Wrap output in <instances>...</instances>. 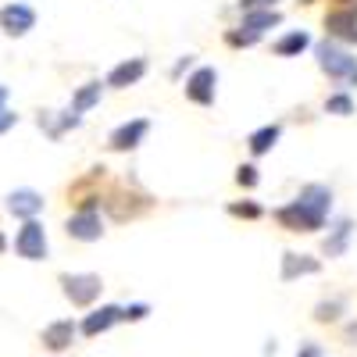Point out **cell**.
Segmentation results:
<instances>
[{
    "instance_id": "obj_32",
    "label": "cell",
    "mask_w": 357,
    "mask_h": 357,
    "mask_svg": "<svg viewBox=\"0 0 357 357\" xmlns=\"http://www.w3.org/2000/svg\"><path fill=\"white\" fill-rule=\"evenodd\" d=\"M347 340H357V321H350V325H347Z\"/></svg>"
},
{
    "instance_id": "obj_8",
    "label": "cell",
    "mask_w": 357,
    "mask_h": 357,
    "mask_svg": "<svg viewBox=\"0 0 357 357\" xmlns=\"http://www.w3.org/2000/svg\"><path fill=\"white\" fill-rule=\"evenodd\" d=\"M68 240L75 243H97L104 240V218H100V207H75L65 222Z\"/></svg>"
},
{
    "instance_id": "obj_27",
    "label": "cell",
    "mask_w": 357,
    "mask_h": 357,
    "mask_svg": "<svg viewBox=\"0 0 357 357\" xmlns=\"http://www.w3.org/2000/svg\"><path fill=\"white\" fill-rule=\"evenodd\" d=\"M146 314H151V304H143V301H136V304H126V307H122V321H143Z\"/></svg>"
},
{
    "instance_id": "obj_25",
    "label": "cell",
    "mask_w": 357,
    "mask_h": 357,
    "mask_svg": "<svg viewBox=\"0 0 357 357\" xmlns=\"http://www.w3.org/2000/svg\"><path fill=\"white\" fill-rule=\"evenodd\" d=\"M343 311H347V301L333 296V301H321V304L314 307V321H318V325H333V321L343 318Z\"/></svg>"
},
{
    "instance_id": "obj_2",
    "label": "cell",
    "mask_w": 357,
    "mask_h": 357,
    "mask_svg": "<svg viewBox=\"0 0 357 357\" xmlns=\"http://www.w3.org/2000/svg\"><path fill=\"white\" fill-rule=\"evenodd\" d=\"M100 207L107 211L111 222H136L143 215H151L158 207V200L151 193H143L139 186H132V183H114L111 190H104Z\"/></svg>"
},
{
    "instance_id": "obj_17",
    "label": "cell",
    "mask_w": 357,
    "mask_h": 357,
    "mask_svg": "<svg viewBox=\"0 0 357 357\" xmlns=\"http://www.w3.org/2000/svg\"><path fill=\"white\" fill-rule=\"evenodd\" d=\"M75 336H79V325L72 318H57V321H50L43 329V347L50 354H61V350H68L75 343Z\"/></svg>"
},
{
    "instance_id": "obj_29",
    "label": "cell",
    "mask_w": 357,
    "mask_h": 357,
    "mask_svg": "<svg viewBox=\"0 0 357 357\" xmlns=\"http://www.w3.org/2000/svg\"><path fill=\"white\" fill-rule=\"evenodd\" d=\"M15 126H18V114L8 111V107H0V136H4L8 129H15Z\"/></svg>"
},
{
    "instance_id": "obj_16",
    "label": "cell",
    "mask_w": 357,
    "mask_h": 357,
    "mask_svg": "<svg viewBox=\"0 0 357 357\" xmlns=\"http://www.w3.org/2000/svg\"><path fill=\"white\" fill-rule=\"evenodd\" d=\"M321 272V261L311 257V254H296V250H286L282 254V264H279V279L282 282H296V279H307V275H318Z\"/></svg>"
},
{
    "instance_id": "obj_34",
    "label": "cell",
    "mask_w": 357,
    "mask_h": 357,
    "mask_svg": "<svg viewBox=\"0 0 357 357\" xmlns=\"http://www.w3.org/2000/svg\"><path fill=\"white\" fill-rule=\"evenodd\" d=\"M4 250H8V236H4V232H0V254H4Z\"/></svg>"
},
{
    "instance_id": "obj_11",
    "label": "cell",
    "mask_w": 357,
    "mask_h": 357,
    "mask_svg": "<svg viewBox=\"0 0 357 357\" xmlns=\"http://www.w3.org/2000/svg\"><path fill=\"white\" fill-rule=\"evenodd\" d=\"M146 136H151V118H129V122L114 126V129L107 132V151H114V154H132Z\"/></svg>"
},
{
    "instance_id": "obj_19",
    "label": "cell",
    "mask_w": 357,
    "mask_h": 357,
    "mask_svg": "<svg viewBox=\"0 0 357 357\" xmlns=\"http://www.w3.org/2000/svg\"><path fill=\"white\" fill-rule=\"evenodd\" d=\"M282 139V126L279 122H268V126H257L250 136H247V151L254 158H264V154H272L275 151V143Z\"/></svg>"
},
{
    "instance_id": "obj_21",
    "label": "cell",
    "mask_w": 357,
    "mask_h": 357,
    "mask_svg": "<svg viewBox=\"0 0 357 357\" xmlns=\"http://www.w3.org/2000/svg\"><path fill=\"white\" fill-rule=\"evenodd\" d=\"M79 126H82V114H79V111H72V107L57 111V114H43V118H40V129H47V136H50V139H61L68 129H79Z\"/></svg>"
},
{
    "instance_id": "obj_24",
    "label": "cell",
    "mask_w": 357,
    "mask_h": 357,
    "mask_svg": "<svg viewBox=\"0 0 357 357\" xmlns=\"http://www.w3.org/2000/svg\"><path fill=\"white\" fill-rule=\"evenodd\" d=\"M225 211H229L232 218H243V222H257V218H264V207H261L257 200H250V197H243V200H229Z\"/></svg>"
},
{
    "instance_id": "obj_12",
    "label": "cell",
    "mask_w": 357,
    "mask_h": 357,
    "mask_svg": "<svg viewBox=\"0 0 357 357\" xmlns=\"http://www.w3.org/2000/svg\"><path fill=\"white\" fill-rule=\"evenodd\" d=\"M0 29L11 36V40H22L36 29V8L22 4V0H11L8 8H0Z\"/></svg>"
},
{
    "instance_id": "obj_30",
    "label": "cell",
    "mask_w": 357,
    "mask_h": 357,
    "mask_svg": "<svg viewBox=\"0 0 357 357\" xmlns=\"http://www.w3.org/2000/svg\"><path fill=\"white\" fill-rule=\"evenodd\" d=\"M197 65V57L193 54H186V57H178V61H175V68H172V79H178V75H183V72H190Z\"/></svg>"
},
{
    "instance_id": "obj_22",
    "label": "cell",
    "mask_w": 357,
    "mask_h": 357,
    "mask_svg": "<svg viewBox=\"0 0 357 357\" xmlns=\"http://www.w3.org/2000/svg\"><path fill=\"white\" fill-rule=\"evenodd\" d=\"M100 97H104V82L100 79H89V82H82L75 93H72V111H79V114H86V111H93L97 104H100Z\"/></svg>"
},
{
    "instance_id": "obj_31",
    "label": "cell",
    "mask_w": 357,
    "mask_h": 357,
    "mask_svg": "<svg viewBox=\"0 0 357 357\" xmlns=\"http://www.w3.org/2000/svg\"><path fill=\"white\" fill-rule=\"evenodd\" d=\"M296 357H321V347H318V343H311V340H307V343H304V347H301V350H296Z\"/></svg>"
},
{
    "instance_id": "obj_13",
    "label": "cell",
    "mask_w": 357,
    "mask_h": 357,
    "mask_svg": "<svg viewBox=\"0 0 357 357\" xmlns=\"http://www.w3.org/2000/svg\"><path fill=\"white\" fill-rule=\"evenodd\" d=\"M146 72H151V61H146L143 54H136V57H126V61H118V65L107 72L104 86H111V89H129V86H139Z\"/></svg>"
},
{
    "instance_id": "obj_15",
    "label": "cell",
    "mask_w": 357,
    "mask_h": 357,
    "mask_svg": "<svg viewBox=\"0 0 357 357\" xmlns=\"http://www.w3.org/2000/svg\"><path fill=\"white\" fill-rule=\"evenodd\" d=\"M118 321H122V307H118V304H100V307H93V311L82 318L79 333H82L86 340H97V336H104L107 329H114Z\"/></svg>"
},
{
    "instance_id": "obj_28",
    "label": "cell",
    "mask_w": 357,
    "mask_h": 357,
    "mask_svg": "<svg viewBox=\"0 0 357 357\" xmlns=\"http://www.w3.org/2000/svg\"><path fill=\"white\" fill-rule=\"evenodd\" d=\"M279 0H236V8L240 11H257V8H275Z\"/></svg>"
},
{
    "instance_id": "obj_9",
    "label": "cell",
    "mask_w": 357,
    "mask_h": 357,
    "mask_svg": "<svg viewBox=\"0 0 357 357\" xmlns=\"http://www.w3.org/2000/svg\"><path fill=\"white\" fill-rule=\"evenodd\" d=\"M15 250L25 261H47L50 243H47V229H43L40 218H25L22 222V229L15 232Z\"/></svg>"
},
{
    "instance_id": "obj_33",
    "label": "cell",
    "mask_w": 357,
    "mask_h": 357,
    "mask_svg": "<svg viewBox=\"0 0 357 357\" xmlns=\"http://www.w3.org/2000/svg\"><path fill=\"white\" fill-rule=\"evenodd\" d=\"M4 104H8V86L0 82V107H4Z\"/></svg>"
},
{
    "instance_id": "obj_23",
    "label": "cell",
    "mask_w": 357,
    "mask_h": 357,
    "mask_svg": "<svg viewBox=\"0 0 357 357\" xmlns=\"http://www.w3.org/2000/svg\"><path fill=\"white\" fill-rule=\"evenodd\" d=\"M357 111L354 97H350V89H336V93L325 97V114H336V118H350Z\"/></svg>"
},
{
    "instance_id": "obj_10",
    "label": "cell",
    "mask_w": 357,
    "mask_h": 357,
    "mask_svg": "<svg viewBox=\"0 0 357 357\" xmlns=\"http://www.w3.org/2000/svg\"><path fill=\"white\" fill-rule=\"evenodd\" d=\"M104 178H107L104 165L89 168L82 178H75V183L68 186V204L72 207H100V200H104Z\"/></svg>"
},
{
    "instance_id": "obj_20",
    "label": "cell",
    "mask_w": 357,
    "mask_h": 357,
    "mask_svg": "<svg viewBox=\"0 0 357 357\" xmlns=\"http://www.w3.org/2000/svg\"><path fill=\"white\" fill-rule=\"evenodd\" d=\"M311 33L307 29H293V33H282L275 43H272V54L275 57H301L304 50H311Z\"/></svg>"
},
{
    "instance_id": "obj_14",
    "label": "cell",
    "mask_w": 357,
    "mask_h": 357,
    "mask_svg": "<svg viewBox=\"0 0 357 357\" xmlns=\"http://www.w3.org/2000/svg\"><path fill=\"white\" fill-rule=\"evenodd\" d=\"M4 207H8V215H15L18 222L40 218V215H43V193H40V190H29V186L11 190V193L4 197Z\"/></svg>"
},
{
    "instance_id": "obj_3",
    "label": "cell",
    "mask_w": 357,
    "mask_h": 357,
    "mask_svg": "<svg viewBox=\"0 0 357 357\" xmlns=\"http://www.w3.org/2000/svg\"><path fill=\"white\" fill-rule=\"evenodd\" d=\"M314 65L325 79H333L336 86L343 89H354L357 86V54L336 40L325 36L321 43H314Z\"/></svg>"
},
{
    "instance_id": "obj_5",
    "label": "cell",
    "mask_w": 357,
    "mask_h": 357,
    "mask_svg": "<svg viewBox=\"0 0 357 357\" xmlns=\"http://www.w3.org/2000/svg\"><path fill=\"white\" fill-rule=\"evenodd\" d=\"M325 36L343 43V47H357V0H329L325 8Z\"/></svg>"
},
{
    "instance_id": "obj_6",
    "label": "cell",
    "mask_w": 357,
    "mask_h": 357,
    "mask_svg": "<svg viewBox=\"0 0 357 357\" xmlns=\"http://www.w3.org/2000/svg\"><path fill=\"white\" fill-rule=\"evenodd\" d=\"M57 282H61V293L72 301V307H93L104 289V279L97 272H61Z\"/></svg>"
},
{
    "instance_id": "obj_18",
    "label": "cell",
    "mask_w": 357,
    "mask_h": 357,
    "mask_svg": "<svg viewBox=\"0 0 357 357\" xmlns=\"http://www.w3.org/2000/svg\"><path fill=\"white\" fill-rule=\"evenodd\" d=\"M350 240H354V218H336L329 225V236L321 240V254L325 257H343L350 250Z\"/></svg>"
},
{
    "instance_id": "obj_26",
    "label": "cell",
    "mask_w": 357,
    "mask_h": 357,
    "mask_svg": "<svg viewBox=\"0 0 357 357\" xmlns=\"http://www.w3.org/2000/svg\"><path fill=\"white\" fill-rule=\"evenodd\" d=\"M257 183H261V172H257L254 161L236 168V186H240V190H257Z\"/></svg>"
},
{
    "instance_id": "obj_4",
    "label": "cell",
    "mask_w": 357,
    "mask_h": 357,
    "mask_svg": "<svg viewBox=\"0 0 357 357\" xmlns=\"http://www.w3.org/2000/svg\"><path fill=\"white\" fill-rule=\"evenodd\" d=\"M282 25V11L279 8H257V11H243L240 25L225 29V47L232 50H247L254 43H261L272 29Z\"/></svg>"
},
{
    "instance_id": "obj_7",
    "label": "cell",
    "mask_w": 357,
    "mask_h": 357,
    "mask_svg": "<svg viewBox=\"0 0 357 357\" xmlns=\"http://www.w3.org/2000/svg\"><path fill=\"white\" fill-rule=\"evenodd\" d=\"M183 93L197 107H215V100H218V68L215 65H193L186 82H183Z\"/></svg>"
},
{
    "instance_id": "obj_1",
    "label": "cell",
    "mask_w": 357,
    "mask_h": 357,
    "mask_svg": "<svg viewBox=\"0 0 357 357\" xmlns=\"http://www.w3.org/2000/svg\"><path fill=\"white\" fill-rule=\"evenodd\" d=\"M329 215H333V190L325 186V183H307L289 204H282V207H275V211H272V218H275L279 229L301 232V236H311V232L325 229Z\"/></svg>"
}]
</instances>
